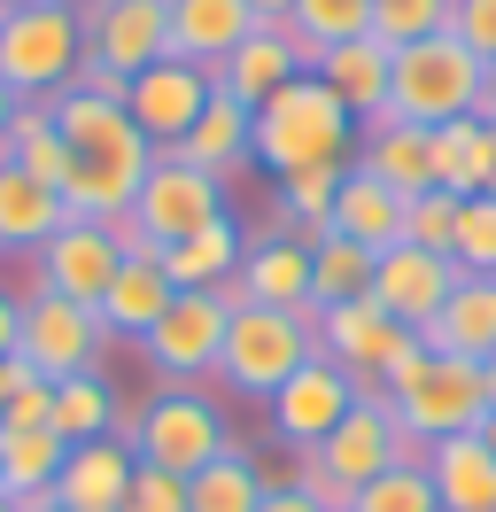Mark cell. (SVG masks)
Returning <instances> with one entry per match:
<instances>
[{
    "label": "cell",
    "mask_w": 496,
    "mask_h": 512,
    "mask_svg": "<svg viewBox=\"0 0 496 512\" xmlns=\"http://www.w3.org/2000/svg\"><path fill=\"white\" fill-rule=\"evenodd\" d=\"M318 458L334 466V481L365 489V481H372V474H388V466H419L427 450L403 443V427H396V412H388V396H380L372 381H357V404H349V419H341L334 435L318 443Z\"/></svg>",
    "instance_id": "obj_13"
},
{
    "label": "cell",
    "mask_w": 496,
    "mask_h": 512,
    "mask_svg": "<svg viewBox=\"0 0 496 512\" xmlns=\"http://www.w3.org/2000/svg\"><path fill=\"white\" fill-rule=\"evenodd\" d=\"M357 295H372V249L326 233V241L310 249V303L326 311V303H357Z\"/></svg>",
    "instance_id": "obj_35"
},
{
    "label": "cell",
    "mask_w": 496,
    "mask_h": 512,
    "mask_svg": "<svg viewBox=\"0 0 496 512\" xmlns=\"http://www.w3.org/2000/svg\"><path fill=\"white\" fill-rule=\"evenodd\" d=\"M0 512H16V505H8V497H0Z\"/></svg>",
    "instance_id": "obj_55"
},
{
    "label": "cell",
    "mask_w": 496,
    "mask_h": 512,
    "mask_svg": "<svg viewBox=\"0 0 496 512\" xmlns=\"http://www.w3.org/2000/svg\"><path fill=\"white\" fill-rule=\"evenodd\" d=\"M86 70V24L55 0H24L0 16V78L24 101H55Z\"/></svg>",
    "instance_id": "obj_7"
},
{
    "label": "cell",
    "mask_w": 496,
    "mask_h": 512,
    "mask_svg": "<svg viewBox=\"0 0 496 512\" xmlns=\"http://www.w3.org/2000/svg\"><path fill=\"white\" fill-rule=\"evenodd\" d=\"M16 334H24V295L0 288V357H16Z\"/></svg>",
    "instance_id": "obj_44"
},
{
    "label": "cell",
    "mask_w": 496,
    "mask_h": 512,
    "mask_svg": "<svg viewBox=\"0 0 496 512\" xmlns=\"http://www.w3.org/2000/svg\"><path fill=\"white\" fill-rule=\"evenodd\" d=\"M481 194H496V125H489V187H481Z\"/></svg>",
    "instance_id": "obj_49"
},
{
    "label": "cell",
    "mask_w": 496,
    "mask_h": 512,
    "mask_svg": "<svg viewBox=\"0 0 496 512\" xmlns=\"http://www.w3.org/2000/svg\"><path fill=\"white\" fill-rule=\"evenodd\" d=\"M450 264H458V272H496V194H465L458 202Z\"/></svg>",
    "instance_id": "obj_40"
},
{
    "label": "cell",
    "mask_w": 496,
    "mask_h": 512,
    "mask_svg": "<svg viewBox=\"0 0 496 512\" xmlns=\"http://www.w3.org/2000/svg\"><path fill=\"white\" fill-rule=\"evenodd\" d=\"M256 32V16H248V0H171V55L194 70H225V55Z\"/></svg>",
    "instance_id": "obj_24"
},
{
    "label": "cell",
    "mask_w": 496,
    "mask_h": 512,
    "mask_svg": "<svg viewBox=\"0 0 496 512\" xmlns=\"http://www.w3.org/2000/svg\"><path fill=\"white\" fill-rule=\"evenodd\" d=\"M450 32L496 70V0H450Z\"/></svg>",
    "instance_id": "obj_42"
},
{
    "label": "cell",
    "mask_w": 496,
    "mask_h": 512,
    "mask_svg": "<svg viewBox=\"0 0 496 512\" xmlns=\"http://www.w3.org/2000/svg\"><path fill=\"white\" fill-rule=\"evenodd\" d=\"M295 32H310L318 47H341V39H372V0H295L287 16Z\"/></svg>",
    "instance_id": "obj_38"
},
{
    "label": "cell",
    "mask_w": 496,
    "mask_h": 512,
    "mask_svg": "<svg viewBox=\"0 0 496 512\" xmlns=\"http://www.w3.org/2000/svg\"><path fill=\"white\" fill-rule=\"evenodd\" d=\"M78 24H86V70H78L86 94L124 101L140 70L171 55V0H93Z\"/></svg>",
    "instance_id": "obj_8"
},
{
    "label": "cell",
    "mask_w": 496,
    "mask_h": 512,
    "mask_svg": "<svg viewBox=\"0 0 496 512\" xmlns=\"http://www.w3.org/2000/svg\"><path fill=\"white\" fill-rule=\"evenodd\" d=\"M357 171H372L380 187H396L403 202L434 187V132L403 125V117H372L357 125Z\"/></svg>",
    "instance_id": "obj_22"
},
{
    "label": "cell",
    "mask_w": 496,
    "mask_h": 512,
    "mask_svg": "<svg viewBox=\"0 0 496 512\" xmlns=\"http://www.w3.org/2000/svg\"><path fill=\"white\" fill-rule=\"evenodd\" d=\"M117 443L140 458V466H163V474H202L233 450V419L210 388H155L132 412H117Z\"/></svg>",
    "instance_id": "obj_3"
},
{
    "label": "cell",
    "mask_w": 496,
    "mask_h": 512,
    "mask_svg": "<svg viewBox=\"0 0 496 512\" xmlns=\"http://www.w3.org/2000/svg\"><path fill=\"white\" fill-rule=\"evenodd\" d=\"M403 241L427 256H450V241H458V194H442V187L411 194L403 202Z\"/></svg>",
    "instance_id": "obj_39"
},
{
    "label": "cell",
    "mask_w": 496,
    "mask_h": 512,
    "mask_svg": "<svg viewBox=\"0 0 496 512\" xmlns=\"http://www.w3.org/2000/svg\"><path fill=\"white\" fill-rule=\"evenodd\" d=\"M357 156V117L341 109V94L303 70V78H287L272 101H256V163L287 179V171H303V163H349Z\"/></svg>",
    "instance_id": "obj_4"
},
{
    "label": "cell",
    "mask_w": 496,
    "mask_h": 512,
    "mask_svg": "<svg viewBox=\"0 0 496 512\" xmlns=\"http://www.w3.org/2000/svg\"><path fill=\"white\" fill-rule=\"evenodd\" d=\"M427 481L442 512H496V450L481 435H450L427 450Z\"/></svg>",
    "instance_id": "obj_27"
},
{
    "label": "cell",
    "mask_w": 496,
    "mask_h": 512,
    "mask_svg": "<svg viewBox=\"0 0 496 512\" xmlns=\"http://www.w3.org/2000/svg\"><path fill=\"white\" fill-rule=\"evenodd\" d=\"M124 512H186V474L140 466V474H132V489H124Z\"/></svg>",
    "instance_id": "obj_41"
},
{
    "label": "cell",
    "mask_w": 496,
    "mask_h": 512,
    "mask_svg": "<svg viewBox=\"0 0 496 512\" xmlns=\"http://www.w3.org/2000/svg\"><path fill=\"white\" fill-rule=\"evenodd\" d=\"M171 295H179V288L163 280V264H155V256H124L117 280L101 288L93 311H101V326H109V342H140V334L171 311Z\"/></svg>",
    "instance_id": "obj_26"
},
{
    "label": "cell",
    "mask_w": 496,
    "mask_h": 512,
    "mask_svg": "<svg viewBox=\"0 0 496 512\" xmlns=\"http://www.w3.org/2000/svg\"><path fill=\"white\" fill-rule=\"evenodd\" d=\"M248 16H256V24H279V16H295V0H248Z\"/></svg>",
    "instance_id": "obj_46"
},
{
    "label": "cell",
    "mask_w": 496,
    "mask_h": 512,
    "mask_svg": "<svg viewBox=\"0 0 496 512\" xmlns=\"http://www.w3.org/2000/svg\"><path fill=\"white\" fill-rule=\"evenodd\" d=\"M264 489H272V481H264V466L233 443L217 466H202V474L186 481V512H256V505H264Z\"/></svg>",
    "instance_id": "obj_34"
},
{
    "label": "cell",
    "mask_w": 496,
    "mask_h": 512,
    "mask_svg": "<svg viewBox=\"0 0 496 512\" xmlns=\"http://www.w3.org/2000/svg\"><path fill=\"white\" fill-rule=\"evenodd\" d=\"M210 94H217L210 70L179 63V55H163V63H148L132 86H124V109H132V125L148 132L155 148H179L186 132H194V117L210 109Z\"/></svg>",
    "instance_id": "obj_15"
},
{
    "label": "cell",
    "mask_w": 496,
    "mask_h": 512,
    "mask_svg": "<svg viewBox=\"0 0 496 512\" xmlns=\"http://www.w3.org/2000/svg\"><path fill=\"white\" fill-rule=\"evenodd\" d=\"M225 326H233V311H225V295H217V288H179V295H171V311L140 334V357H148V373L163 388H202V381H217Z\"/></svg>",
    "instance_id": "obj_9"
},
{
    "label": "cell",
    "mask_w": 496,
    "mask_h": 512,
    "mask_svg": "<svg viewBox=\"0 0 496 512\" xmlns=\"http://www.w3.org/2000/svg\"><path fill=\"white\" fill-rule=\"evenodd\" d=\"M117 388H109V373H70V381H55V412H47V427H55L62 443H101V435H117Z\"/></svg>",
    "instance_id": "obj_32"
},
{
    "label": "cell",
    "mask_w": 496,
    "mask_h": 512,
    "mask_svg": "<svg viewBox=\"0 0 496 512\" xmlns=\"http://www.w3.org/2000/svg\"><path fill=\"white\" fill-rule=\"evenodd\" d=\"M419 342L442 350V357H473V365H489V357H496V272H458L450 303L419 326Z\"/></svg>",
    "instance_id": "obj_21"
},
{
    "label": "cell",
    "mask_w": 496,
    "mask_h": 512,
    "mask_svg": "<svg viewBox=\"0 0 496 512\" xmlns=\"http://www.w3.org/2000/svg\"><path fill=\"white\" fill-rule=\"evenodd\" d=\"M318 55H326V47H318L310 32H295L287 16H279V24H256V32H248L241 47L225 55V70H217V94H233V101H248V109H256V101H272L287 78L318 70Z\"/></svg>",
    "instance_id": "obj_16"
},
{
    "label": "cell",
    "mask_w": 496,
    "mask_h": 512,
    "mask_svg": "<svg viewBox=\"0 0 496 512\" xmlns=\"http://www.w3.org/2000/svg\"><path fill=\"white\" fill-rule=\"evenodd\" d=\"M434 187L458 194V202L489 187V125H481V117H450V125H434Z\"/></svg>",
    "instance_id": "obj_33"
},
{
    "label": "cell",
    "mask_w": 496,
    "mask_h": 512,
    "mask_svg": "<svg viewBox=\"0 0 496 512\" xmlns=\"http://www.w3.org/2000/svg\"><path fill=\"white\" fill-rule=\"evenodd\" d=\"M481 443H489V450H496V412H489V419H481Z\"/></svg>",
    "instance_id": "obj_50"
},
{
    "label": "cell",
    "mask_w": 496,
    "mask_h": 512,
    "mask_svg": "<svg viewBox=\"0 0 496 512\" xmlns=\"http://www.w3.org/2000/svg\"><path fill=\"white\" fill-rule=\"evenodd\" d=\"M388 70H396V55H388L380 39H341V47L318 55V78L341 94V109H349L357 125L388 117Z\"/></svg>",
    "instance_id": "obj_29"
},
{
    "label": "cell",
    "mask_w": 496,
    "mask_h": 512,
    "mask_svg": "<svg viewBox=\"0 0 496 512\" xmlns=\"http://www.w3.org/2000/svg\"><path fill=\"white\" fill-rule=\"evenodd\" d=\"M62 435L55 427H0V497L16 512H39L55 497V474H62Z\"/></svg>",
    "instance_id": "obj_25"
},
{
    "label": "cell",
    "mask_w": 496,
    "mask_h": 512,
    "mask_svg": "<svg viewBox=\"0 0 496 512\" xmlns=\"http://www.w3.org/2000/svg\"><path fill=\"white\" fill-rule=\"evenodd\" d=\"M481 373H489V412H496V357H489V365H481Z\"/></svg>",
    "instance_id": "obj_51"
},
{
    "label": "cell",
    "mask_w": 496,
    "mask_h": 512,
    "mask_svg": "<svg viewBox=\"0 0 496 512\" xmlns=\"http://www.w3.org/2000/svg\"><path fill=\"white\" fill-rule=\"evenodd\" d=\"M318 350V311H264L241 303L225 326V350H217V388L248 396V404H272V388Z\"/></svg>",
    "instance_id": "obj_6"
},
{
    "label": "cell",
    "mask_w": 496,
    "mask_h": 512,
    "mask_svg": "<svg viewBox=\"0 0 496 512\" xmlns=\"http://www.w3.org/2000/svg\"><path fill=\"white\" fill-rule=\"evenodd\" d=\"M132 218H140V233H148L155 256H163L171 241H186V233H202V225H217V218H233V202H225V179H217V171L171 156V148H155V171L140 179V194H132Z\"/></svg>",
    "instance_id": "obj_10"
},
{
    "label": "cell",
    "mask_w": 496,
    "mask_h": 512,
    "mask_svg": "<svg viewBox=\"0 0 496 512\" xmlns=\"http://www.w3.org/2000/svg\"><path fill=\"white\" fill-rule=\"evenodd\" d=\"M55 8H70V16H86V8H93V0H55Z\"/></svg>",
    "instance_id": "obj_52"
},
{
    "label": "cell",
    "mask_w": 496,
    "mask_h": 512,
    "mask_svg": "<svg viewBox=\"0 0 496 512\" xmlns=\"http://www.w3.org/2000/svg\"><path fill=\"white\" fill-rule=\"evenodd\" d=\"M171 156H186V163H202V171H241V163H256V109L248 101H233V94H210V109L194 117V132H186Z\"/></svg>",
    "instance_id": "obj_30"
},
{
    "label": "cell",
    "mask_w": 496,
    "mask_h": 512,
    "mask_svg": "<svg viewBox=\"0 0 496 512\" xmlns=\"http://www.w3.org/2000/svg\"><path fill=\"white\" fill-rule=\"evenodd\" d=\"M241 256H248V233L233 218H217V225H202V233L171 241L155 264H163V280H171V288H225V280L241 272Z\"/></svg>",
    "instance_id": "obj_31"
},
{
    "label": "cell",
    "mask_w": 496,
    "mask_h": 512,
    "mask_svg": "<svg viewBox=\"0 0 496 512\" xmlns=\"http://www.w3.org/2000/svg\"><path fill=\"white\" fill-rule=\"evenodd\" d=\"M8 8H24V0H0V16H8Z\"/></svg>",
    "instance_id": "obj_53"
},
{
    "label": "cell",
    "mask_w": 496,
    "mask_h": 512,
    "mask_svg": "<svg viewBox=\"0 0 496 512\" xmlns=\"http://www.w3.org/2000/svg\"><path fill=\"white\" fill-rule=\"evenodd\" d=\"M473 117H481V125H496V70H489V86H481V101H473Z\"/></svg>",
    "instance_id": "obj_47"
},
{
    "label": "cell",
    "mask_w": 496,
    "mask_h": 512,
    "mask_svg": "<svg viewBox=\"0 0 496 512\" xmlns=\"http://www.w3.org/2000/svg\"><path fill=\"white\" fill-rule=\"evenodd\" d=\"M16 357H24L39 381H70V373H101L109 357V326L93 303H70V295L31 288L24 295V334H16Z\"/></svg>",
    "instance_id": "obj_11"
},
{
    "label": "cell",
    "mask_w": 496,
    "mask_h": 512,
    "mask_svg": "<svg viewBox=\"0 0 496 512\" xmlns=\"http://www.w3.org/2000/svg\"><path fill=\"white\" fill-rule=\"evenodd\" d=\"M16 101H24V94H16L8 78H0V140H8V117H16Z\"/></svg>",
    "instance_id": "obj_48"
},
{
    "label": "cell",
    "mask_w": 496,
    "mask_h": 512,
    "mask_svg": "<svg viewBox=\"0 0 496 512\" xmlns=\"http://www.w3.org/2000/svg\"><path fill=\"white\" fill-rule=\"evenodd\" d=\"M217 295H225V311H241V303H264V311H318V303H310V249L287 241V233H264V241H248L241 272H233Z\"/></svg>",
    "instance_id": "obj_19"
},
{
    "label": "cell",
    "mask_w": 496,
    "mask_h": 512,
    "mask_svg": "<svg viewBox=\"0 0 496 512\" xmlns=\"http://www.w3.org/2000/svg\"><path fill=\"white\" fill-rule=\"evenodd\" d=\"M256 512H318V505H310L303 489H264V505H256Z\"/></svg>",
    "instance_id": "obj_45"
},
{
    "label": "cell",
    "mask_w": 496,
    "mask_h": 512,
    "mask_svg": "<svg viewBox=\"0 0 496 512\" xmlns=\"http://www.w3.org/2000/svg\"><path fill=\"white\" fill-rule=\"evenodd\" d=\"M481 86H489V63L458 32L411 39V47H396V70H388V117L434 132V125H450V117H473Z\"/></svg>",
    "instance_id": "obj_5"
},
{
    "label": "cell",
    "mask_w": 496,
    "mask_h": 512,
    "mask_svg": "<svg viewBox=\"0 0 496 512\" xmlns=\"http://www.w3.org/2000/svg\"><path fill=\"white\" fill-rule=\"evenodd\" d=\"M70 218H78V210H70V202H62L47 179H31L24 163H8V156H0V249L39 256V249H47V241H55Z\"/></svg>",
    "instance_id": "obj_23"
},
{
    "label": "cell",
    "mask_w": 496,
    "mask_h": 512,
    "mask_svg": "<svg viewBox=\"0 0 496 512\" xmlns=\"http://www.w3.org/2000/svg\"><path fill=\"white\" fill-rule=\"evenodd\" d=\"M349 404H357V381L341 373L334 357L310 350L303 365H295V373L272 388L264 419H272V443H279V450H318V443L341 427V419H349Z\"/></svg>",
    "instance_id": "obj_12"
},
{
    "label": "cell",
    "mask_w": 496,
    "mask_h": 512,
    "mask_svg": "<svg viewBox=\"0 0 496 512\" xmlns=\"http://www.w3.org/2000/svg\"><path fill=\"white\" fill-rule=\"evenodd\" d=\"M349 512H442V505H434V481H427V458H419V466L372 474L365 489L349 497Z\"/></svg>",
    "instance_id": "obj_36"
},
{
    "label": "cell",
    "mask_w": 496,
    "mask_h": 512,
    "mask_svg": "<svg viewBox=\"0 0 496 512\" xmlns=\"http://www.w3.org/2000/svg\"><path fill=\"white\" fill-rule=\"evenodd\" d=\"M380 396H388V412H396L411 450H434V443H450V435H481V419H489V373L473 357L427 350L419 334L380 373Z\"/></svg>",
    "instance_id": "obj_2"
},
{
    "label": "cell",
    "mask_w": 496,
    "mask_h": 512,
    "mask_svg": "<svg viewBox=\"0 0 496 512\" xmlns=\"http://www.w3.org/2000/svg\"><path fill=\"white\" fill-rule=\"evenodd\" d=\"M334 233L357 241V249H372V256H388L403 241V194L349 163V171H341V194H334Z\"/></svg>",
    "instance_id": "obj_28"
},
{
    "label": "cell",
    "mask_w": 496,
    "mask_h": 512,
    "mask_svg": "<svg viewBox=\"0 0 496 512\" xmlns=\"http://www.w3.org/2000/svg\"><path fill=\"white\" fill-rule=\"evenodd\" d=\"M47 412H55V381H24L0 404V427H47Z\"/></svg>",
    "instance_id": "obj_43"
},
{
    "label": "cell",
    "mask_w": 496,
    "mask_h": 512,
    "mask_svg": "<svg viewBox=\"0 0 496 512\" xmlns=\"http://www.w3.org/2000/svg\"><path fill=\"white\" fill-rule=\"evenodd\" d=\"M403 350H411V326H396L372 295H357V303H326V311H318V357H334L349 381L380 388V373H388Z\"/></svg>",
    "instance_id": "obj_14"
},
{
    "label": "cell",
    "mask_w": 496,
    "mask_h": 512,
    "mask_svg": "<svg viewBox=\"0 0 496 512\" xmlns=\"http://www.w3.org/2000/svg\"><path fill=\"white\" fill-rule=\"evenodd\" d=\"M117 264H124V249H117L109 225L101 218H70L47 249L31 256V288L70 295V303H101V288L117 280Z\"/></svg>",
    "instance_id": "obj_17"
},
{
    "label": "cell",
    "mask_w": 496,
    "mask_h": 512,
    "mask_svg": "<svg viewBox=\"0 0 496 512\" xmlns=\"http://www.w3.org/2000/svg\"><path fill=\"white\" fill-rule=\"evenodd\" d=\"M140 474V458L101 435V443H70L62 450V474H55V505L62 512H124V489Z\"/></svg>",
    "instance_id": "obj_20"
},
{
    "label": "cell",
    "mask_w": 496,
    "mask_h": 512,
    "mask_svg": "<svg viewBox=\"0 0 496 512\" xmlns=\"http://www.w3.org/2000/svg\"><path fill=\"white\" fill-rule=\"evenodd\" d=\"M450 288H458V264H450V256H427V249H411V241H396L388 256H372V303L396 326H411V334L450 303Z\"/></svg>",
    "instance_id": "obj_18"
},
{
    "label": "cell",
    "mask_w": 496,
    "mask_h": 512,
    "mask_svg": "<svg viewBox=\"0 0 496 512\" xmlns=\"http://www.w3.org/2000/svg\"><path fill=\"white\" fill-rule=\"evenodd\" d=\"M450 32V0H372V39L396 55L411 39H434Z\"/></svg>",
    "instance_id": "obj_37"
},
{
    "label": "cell",
    "mask_w": 496,
    "mask_h": 512,
    "mask_svg": "<svg viewBox=\"0 0 496 512\" xmlns=\"http://www.w3.org/2000/svg\"><path fill=\"white\" fill-rule=\"evenodd\" d=\"M39 512H62V505H55V497H47V505H39Z\"/></svg>",
    "instance_id": "obj_54"
},
{
    "label": "cell",
    "mask_w": 496,
    "mask_h": 512,
    "mask_svg": "<svg viewBox=\"0 0 496 512\" xmlns=\"http://www.w3.org/2000/svg\"><path fill=\"white\" fill-rule=\"evenodd\" d=\"M55 132H62V148H70V187H62V202H70L78 218H117V210H132L140 179L155 171V140L132 125V109L109 101V94L70 86V94H55Z\"/></svg>",
    "instance_id": "obj_1"
}]
</instances>
